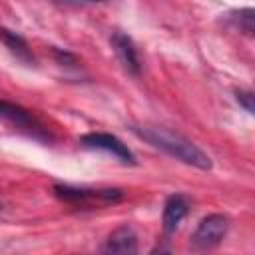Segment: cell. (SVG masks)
<instances>
[{"label":"cell","mask_w":255,"mask_h":255,"mask_svg":"<svg viewBox=\"0 0 255 255\" xmlns=\"http://www.w3.org/2000/svg\"><path fill=\"white\" fill-rule=\"evenodd\" d=\"M131 131L137 137H141L143 141H147L149 145L165 151L167 155H171L187 165H193L197 169H211L209 155L203 149H199L191 139L183 137L177 131H171L161 126H133Z\"/></svg>","instance_id":"6da1fadb"},{"label":"cell","mask_w":255,"mask_h":255,"mask_svg":"<svg viewBox=\"0 0 255 255\" xmlns=\"http://www.w3.org/2000/svg\"><path fill=\"white\" fill-rule=\"evenodd\" d=\"M0 120L4 124H8L12 129L32 137V139H38L42 143H48L52 139L50 131L46 129V126L26 108H22L20 104H14V102H8V100H0Z\"/></svg>","instance_id":"7a4b0ae2"},{"label":"cell","mask_w":255,"mask_h":255,"mask_svg":"<svg viewBox=\"0 0 255 255\" xmlns=\"http://www.w3.org/2000/svg\"><path fill=\"white\" fill-rule=\"evenodd\" d=\"M229 229V219L223 213H211L203 217L191 235L193 249H211L223 241Z\"/></svg>","instance_id":"3957f363"},{"label":"cell","mask_w":255,"mask_h":255,"mask_svg":"<svg viewBox=\"0 0 255 255\" xmlns=\"http://www.w3.org/2000/svg\"><path fill=\"white\" fill-rule=\"evenodd\" d=\"M56 195L68 203L80 205H106L122 199L120 189H84V187H70V185H56Z\"/></svg>","instance_id":"277c9868"},{"label":"cell","mask_w":255,"mask_h":255,"mask_svg":"<svg viewBox=\"0 0 255 255\" xmlns=\"http://www.w3.org/2000/svg\"><path fill=\"white\" fill-rule=\"evenodd\" d=\"M80 143H82L84 147H90V149H100V151L112 153V155H114L116 159H120L122 163H129V165L135 163V155H133V151H131L122 139H118V137L112 135V133L92 131V133L82 135Z\"/></svg>","instance_id":"5b68a950"},{"label":"cell","mask_w":255,"mask_h":255,"mask_svg":"<svg viewBox=\"0 0 255 255\" xmlns=\"http://www.w3.org/2000/svg\"><path fill=\"white\" fill-rule=\"evenodd\" d=\"M110 42H112V50H114L118 62L122 64V68L128 74L137 76L141 64H139V56H137V48H135L133 40L124 32H114Z\"/></svg>","instance_id":"8992f818"},{"label":"cell","mask_w":255,"mask_h":255,"mask_svg":"<svg viewBox=\"0 0 255 255\" xmlns=\"http://www.w3.org/2000/svg\"><path fill=\"white\" fill-rule=\"evenodd\" d=\"M106 253H116V255H133L137 253V235L133 231V227L129 225H122L118 229H114L104 245Z\"/></svg>","instance_id":"52a82bcc"},{"label":"cell","mask_w":255,"mask_h":255,"mask_svg":"<svg viewBox=\"0 0 255 255\" xmlns=\"http://www.w3.org/2000/svg\"><path fill=\"white\" fill-rule=\"evenodd\" d=\"M187 199L183 195H169L165 199V205H163V215H161V221H163V231L165 233H173L181 219L187 215Z\"/></svg>","instance_id":"ba28073f"},{"label":"cell","mask_w":255,"mask_h":255,"mask_svg":"<svg viewBox=\"0 0 255 255\" xmlns=\"http://www.w3.org/2000/svg\"><path fill=\"white\" fill-rule=\"evenodd\" d=\"M0 42L8 48V52L18 60V62H22L24 66H34V54H32V50H30V46H28V42L20 36V34H16V32H12V30H8V28H0Z\"/></svg>","instance_id":"9c48e42d"},{"label":"cell","mask_w":255,"mask_h":255,"mask_svg":"<svg viewBox=\"0 0 255 255\" xmlns=\"http://www.w3.org/2000/svg\"><path fill=\"white\" fill-rule=\"evenodd\" d=\"M253 14H255V12H253L251 8H243V10L235 12L233 22H235V26L239 28V32H245L247 36H253V20H255Z\"/></svg>","instance_id":"30bf717a"},{"label":"cell","mask_w":255,"mask_h":255,"mask_svg":"<svg viewBox=\"0 0 255 255\" xmlns=\"http://www.w3.org/2000/svg\"><path fill=\"white\" fill-rule=\"evenodd\" d=\"M235 96H237V102L245 108V112H249V114H253L255 112V106H253V92H249V90H237L235 92Z\"/></svg>","instance_id":"8fae6325"},{"label":"cell","mask_w":255,"mask_h":255,"mask_svg":"<svg viewBox=\"0 0 255 255\" xmlns=\"http://www.w3.org/2000/svg\"><path fill=\"white\" fill-rule=\"evenodd\" d=\"M58 2H68V4H88V2H104V0H58Z\"/></svg>","instance_id":"7c38bea8"},{"label":"cell","mask_w":255,"mask_h":255,"mask_svg":"<svg viewBox=\"0 0 255 255\" xmlns=\"http://www.w3.org/2000/svg\"><path fill=\"white\" fill-rule=\"evenodd\" d=\"M0 209H2V203H0Z\"/></svg>","instance_id":"4fadbf2b"}]
</instances>
